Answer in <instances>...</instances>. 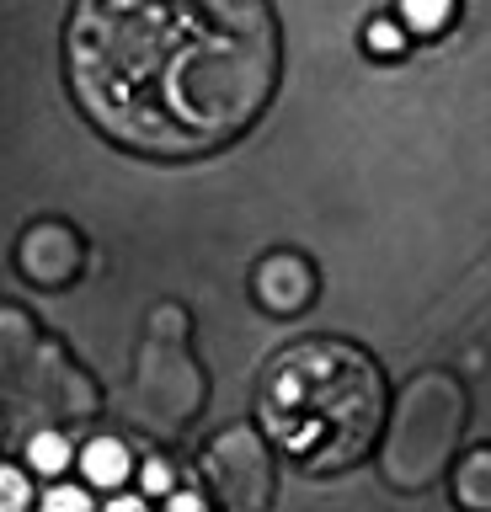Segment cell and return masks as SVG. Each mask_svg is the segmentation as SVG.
I'll list each match as a JSON object with an SVG mask.
<instances>
[{"label": "cell", "mask_w": 491, "mask_h": 512, "mask_svg": "<svg viewBox=\"0 0 491 512\" xmlns=\"http://www.w3.org/2000/svg\"><path fill=\"white\" fill-rule=\"evenodd\" d=\"M70 75L113 139L198 155L235 139L273 96L278 32L262 0H81Z\"/></svg>", "instance_id": "obj_1"}, {"label": "cell", "mask_w": 491, "mask_h": 512, "mask_svg": "<svg viewBox=\"0 0 491 512\" xmlns=\"http://www.w3.org/2000/svg\"><path fill=\"white\" fill-rule=\"evenodd\" d=\"M262 422L278 448L310 470L358 459L379 427V374L342 342H310L283 352L262 390Z\"/></svg>", "instance_id": "obj_2"}, {"label": "cell", "mask_w": 491, "mask_h": 512, "mask_svg": "<svg viewBox=\"0 0 491 512\" xmlns=\"http://www.w3.org/2000/svg\"><path fill=\"white\" fill-rule=\"evenodd\" d=\"M81 464H86V475L97 480V486H118V480L129 475V448L113 443V438H97V443H86Z\"/></svg>", "instance_id": "obj_3"}, {"label": "cell", "mask_w": 491, "mask_h": 512, "mask_svg": "<svg viewBox=\"0 0 491 512\" xmlns=\"http://www.w3.org/2000/svg\"><path fill=\"white\" fill-rule=\"evenodd\" d=\"M27 454H33V470H43V475H59V470L70 464V443L59 438V432H38Z\"/></svg>", "instance_id": "obj_4"}, {"label": "cell", "mask_w": 491, "mask_h": 512, "mask_svg": "<svg viewBox=\"0 0 491 512\" xmlns=\"http://www.w3.org/2000/svg\"><path fill=\"white\" fill-rule=\"evenodd\" d=\"M401 11L417 32H433V27L449 22V0H401Z\"/></svg>", "instance_id": "obj_5"}, {"label": "cell", "mask_w": 491, "mask_h": 512, "mask_svg": "<svg viewBox=\"0 0 491 512\" xmlns=\"http://www.w3.org/2000/svg\"><path fill=\"white\" fill-rule=\"evenodd\" d=\"M27 507V480L17 470H0V512H22Z\"/></svg>", "instance_id": "obj_6"}, {"label": "cell", "mask_w": 491, "mask_h": 512, "mask_svg": "<svg viewBox=\"0 0 491 512\" xmlns=\"http://www.w3.org/2000/svg\"><path fill=\"white\" fill-rule=\"evenodd\" d=\"M43 512H91V502H86V491H75V486H59V491H49V496H43Z\"/></svg>", "instance_id": "obj_7"}, {"label": "cell", "mask_w": 491, "mask_h": 512, "mask_svg": "<svg viewBox=\"0 0 491 512\" xmlns=\"http://www.w3.org/2000/svg\"><path fill=\"white\" fill-rule=\"evenodd\" d=\"M369 43L379 48V54H395V48H401V32H395L390 22H374L369 27Z\"/></svg>", "instance_id": "obj_8"}, {"label": "cell", "mask_w": 491, "mask_h": 512, "mask_svg": "<svg viewBox=\"0 0 491 512\" xmlns=\"http://www.w3.org/2000/svg\"><path fill=\"white\" fill-rule=\"evenodd\" d=\"M166 486H171V470H166L161 459H150L145 464V491H166Z\"/></svg>", "instance_id": "obj_9"}, {"label": "cell", "mask_w": 491, "mask_h": 512, "mask_svg": "<svg viewBox=\"0 0 491 512\" xmlns=\"http://www.w3.org/2000/svg\"><path fill=\"white\" fill-rule=\"evenodd\" d=\"M166 512H209V507H203V496L182 491V496H171V507H166Z\"/></svg>", "instance_id": "obj_10"}, {"label": "cell", "mask_w": 491, "mask_h": 512, "mask_svg": "<svg viewBox=\"0 0 491 512\" xmlns=\"http://www.w3.org/2000/svg\"><path fill=\"white\" fill-rule=\"evenodd\" d=\"M107 512H145V502H134V496H118V502L107 507Z\"/></svg>", "instance_id": "obj_11"}]
</instances>
